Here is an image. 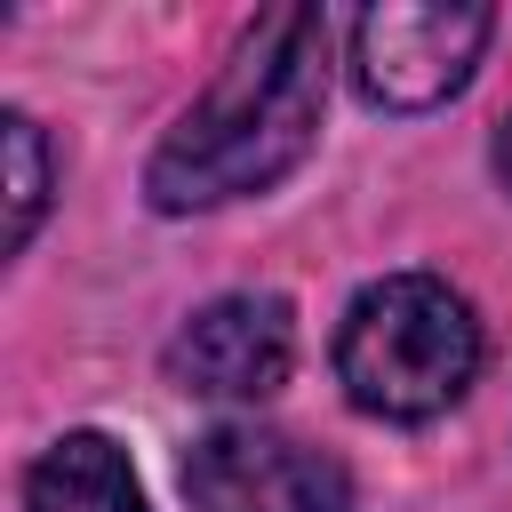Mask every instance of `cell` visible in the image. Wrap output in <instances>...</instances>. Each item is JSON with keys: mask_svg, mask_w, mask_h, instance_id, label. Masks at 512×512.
Listing matches in <instances>:
<instances>
[{"mask_svg": "<svg viewBox=\"0 0 512 512\" xmlns=\"http://www.w3.org/2000/svg\"><path fill=\"white\" fill-rule=\"evenodd\" d=\"M288 360H296L288 304L280 296H256V288L200 304L168 336V376L192 400H264V392L288 384Z\"/></svg>", "mask_w": 512, "mask_h": 512, "instance_id": "5", "label": "cell"}, {"mask_svg": "<svg viewBox=\"0 0 512 512\" xmlns=\"http://www.w3.org/2000/svg\"><path fill=\"white\" fill-rule=\"evenodd\" d=\"M488 32H496V16L480 0H384V8H360L352 16V80L384 112H432L472 80Z\"/></svg>", "mask_w": 512, "mask_h": 512, "instance_id": "3", "label": "cell"}, {"mask_svg": "<svg viewBox=\"0 0 512 512\" xmlns=\"http://www.w3.org/2000/svg\"><path fill=\"white\" fill-rule=\"evenodd\" d=\"M480 376V320L432 272H384L336 328V384L376 424H432Z\"/></svg>", "mask_w": 512, "mask_h": 512, "instance_id": "2", "label": "cell"}, {"mask_svg": "<svg viewBox=\"0 0 512 512\" xmlns=\"http://www.w3.org/2000/svg\"><path fill=\"white\" fill-rule=\"evenodd\" d=\"M0 160H8V232H0V248L16 256L32 232H40V216H48V144H40V128L24 120V112H8L0 120Z\"/></svg>", "mask_w": 512, "mask_h": 512, "instance_id": "7", "label": "cell"}, {"mask_svg": "<svg viewBox=\"0 0 512 512\" xmlns=\"http://www.w3.org/2000/svg\"><path fill=\"white\" fill-rule=\"evenodd\" d=\"M192 512H352V480L336 456L272 432V424H216L184 456Z\"/></svg>", "mask_w": 512, "mask_h": 512, "instance_id": "4", "label": "cell"}, {"mask_svg": "<svg viewBox=\"0 0 512 512\" xmlns=\"http://www.w3.org/2000/svg\"><path fill=\"white\" fill-rule=\"evenodd\" d=\"M496 168H504V184H512V120H504V136H496Z\"/></svg>", "mask_w": 512, "mask_h": 512, "instance_id": "8", "label": "cell"}, {"mask_svg": "<svg viewBox=\"0 0 512 512\" xmlns=\"http://www.w3.org/2000/svg\"><path fill=\"white\" fill-rule=\"evenodd\" d=\"M320 112H328V16L264 8L232 40V56L200 88V104L160 136V152L144 168L152 208L192 216V208H224V200L280 184L312 152Z\"/></svg>", "mask_w": 512, "mask_h": 512, "instance_id": "1", "label": "cell"}, {"mask_svg": "<svg viewBox=\"0 0 512 512\" xmlns=\"http://www.w3.org/2000/svg\"><path fill=\"white\" fill-rule=\"evenodd\" d=\"M24 512H144V488H136L120 440H104V432H64V440L32 464Z\"/></svg>", "mask_w": 512, "mask_h": 512, "instance_id": "6", "label": "cell"}]
</instances>
